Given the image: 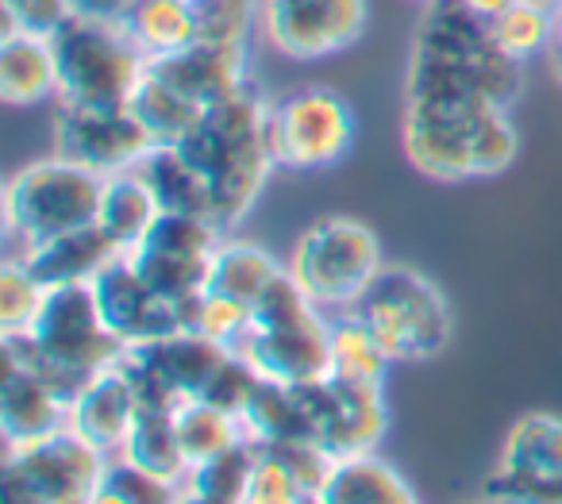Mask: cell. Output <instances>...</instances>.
<instances>
[{
	"label": "cell",
	"mask_w": 562,
	"mask_h": 504,
	"mask_svg": "<svg viewBox=\"0 0 562 504\" xmlns=\"http://www.w3.org/2000/svg\"><path fill=\"white\" fill-rule=\"evenodd\" d=\"M524 63L493 40L490 20L459 0H431L416 24L405 70V104H501L513 109Z\"/></svg>",
	"instance_id": "1"
},
{
	"label": "cell",
	"mask_w": 562,
	"mask_h": 504,
	"mask_svg": "<svg viewBox=\"0 0 562 504\" xmlns=\"http://www.w3.org/2000/svg\"><path fill=\"white\" fill-rule=\"evenodd\" d=\"M270 104L258 81H247L235 97L212 104L196 127L178 143L212 197V224L232 235L262 197L273 166Z\"/></svg>",
	"instance_id": "2"
},
{
	"label": "cell",
	"mask_w": 562,
	"mask_h": 504,
	"mask_svg": "<svg viewBox=\"0 0 562 504\" xmlns=\"http://www.w3.org/2000/svg\"><path fill=\"white\" fill-rule=\"evenodd\" d=\"M401 143L431 181L497 178L520 155V135L501 104H405Z\"/></svg>",
	"instance_id": "3"
},
{
	"label": "cell",
	"mask_w": 562,
	"mask_h": 504,
	"mask_svg": "<svg viewBox=\"0 0 562 504\" xmlns=\"http://www.w3.org/2000/svg\"><path fill=\"white\" fill-rule=\"evenodd\" d=\"M58 66V101L86 109H127L147 78L150 58L132 35L127 20L74 12L50 35Z\"/></svg>",
	"instance_id": "4"
},
{
	"label": "cell",
	"mask_w": 562,
	"mask_h": 504,
	"mask_svg": "<svg viewBox=\"0 0 562 504\" xmlns=\"http://www.w3.org/2000/svg\"><path fill=\"white\" fill-rule=\"evenodd\" d=\"M351 312L378 335L393 362L436 358L451 339V309L443 289L413 266H382Z\"/></svg>",
	"instance_id": "5"
},
{
	"label": "cell",
	"mask_w": 562,
	"mask_h": 504,
	"mask_svg": "<svg viewBox=\"0 0 562 504\" xmlns=\"http://www.w3.org/2000/svg\"><path fill=\"white\" fill-rule=\"evenodd\" d=\"M101 189L104 178L58 155L24 166L4 186V235L24 250L32 243L97 224Z\"/></svg>",
	"instance_id": "6"
},
{
	"label": "cell",
	"mask_w": 562,
	"mask_h": 504,
	"mask_svg": "<svg viewBox=\"0 0 562 504\" xmlns=\"http://www.w3.org/2000/svg\"><path fill=\"white\" fill-rule=\"evenodd\" d=\"M382 243L367 224L351 216H324L305 227L290 255V273L301 281L316 309L351 312L382 273Z\"/></svg>",
	"instance_id": "7"
},
{
	"label": "cell",
	"mask_w": 562,
	"mask_h": 504,
	"mask_svg": "<svg viewBox=\"0 0 562 504\" xmlns=\"http://www.w3.org/2000/svg\"><path fill=\"white\" fill-rule=\"evenodd\" d=\"M227 232H220L212 220L186 216V212H158L150 232L139 239V247L127 250L132 266L181 309L186 324L193 327V312L201 296L209 293V273L216 247Z\"/></svg>",
	"instance_id": "8"
},
{
	"label": "cell",
	"mask_w": 562,
	"mask_h": 504,
	"mask_svg": "<svg viewBox=\"0 0 562 504\" xmlns=\"http://www.w3.org/2000/svg\"><path fill=\"white\" fill-rule=\"evenodd\" d=\"M359 120L336 89L308 86L270 104V150L278 170H328L355 147Z\"/></svg>",
	"instance_id": "9"
},
{
	"label": "cell",
	"mask_w": 562,
	"mask_h": 504,
	"mask_svg": "<svg viewBox=\"0 0 562 504\" xmlns=\"http://www.w3.org/2000/svg\"><path fill=\"white\" fill-rule=\"evenodd\" d=\"M224 358L227 347H220L216 339L193 332V327H181L166 339L124 347L116 366L132 381L139 408L173 412L178 404L196 401L204 393V385Z\"/></svg>",
	"instance_id": "10"
},
{
	"label": "cell",
	"mask_w": 562,
	"mask_h": 504,
	"mask_svg": "<svg viewBox=\"0 0 562 504\" xmlns=\"http://www.w3.org/2000/svg\"><path fill=\"white\" fill-rule=\"evenodd\" d=\"M109 462L112 455L66 427L27 447H4V485L32 496V504H93Z\"/></svg>",
	"instance_id": "11"
},
{
	"label": "cell",
	"mask_w": 562,
	"mask_h": 504,
	"mask_svg": "<svg viewBox=\"0 0 562 504\" xmlns=\"http://www.w3.org/2000/svg\"><path fill=\"white\" fill-rule=\"evenodd\" d=\"M482 496L493 504H562V416L528 412L516 419Z\"/></svg>",
	"instance_id": "12"
},
{
	"label": "cell",
	"mask_w": 562,
	"mask_h": 504,
	"mask_svg": "<svg viewBox=\"0 0 562 504\" xmlns=\"http://www.w3.org/2000/svg\"><path fill=\"white\" fill-rule=\"evenodd\" d=\"M27 332L58 366L74 370L78 378H97L124 355V343L104 327L93 285L47 289V301Z\"/></svg>",
	"instance_id": "13"
},
{
	"label": "cell",
	"mask_w": 562,
	"mask_h": 504,
	"mask_svg": "<svg viewBox=\"0 0 562 504\" xmlns=\"http://www.w3.org/2000/svg\"><path fill=\"white\" fill-rule=\"evenodd\" d=\"M155 150L147 127L132 109H86L63 104L55 116V155L97 178H116Z\"/></svg>",
	"instance_id": "14"
},
{
	"label": "cell",
	"mask_w": 562,
	"mask_h": 504,
	"mask_svg": "<svg viewBox=\"0 0 562 504\" xmlns=\"http://www.w3.org/2000/svg\"><path fill=\"white\" fill-rule=\"evenodd\" d=\"M370 24V0H262V32L273 51L297 63L355 47Z\"/></svg>",
	"instance_id": "15"
},
{
	"label": "cell",
	"mask_w": 562,
	"mask_h": 504,
	"mask_svg": "<svg viewBox=\"0 0 562 504\" xmlns=\"http://www.w3.org/2000/svg\"><path fill=\"white\" fill-rule=\"evenodd\" d=\"M313 419V439L336 458L367 455L378 450L390 432V408H385V389L367 381L324 378L313 385H301Z\"/></svg>",
	"instance_id": "16"
},
{
	"label": "cell",
	"mask_w": 562,
	"mask_h": 504,
	"mask_svg": "<svg viewBox=\"0 0 562 504\" xmlns=\"http://www.w3.org/2000/svg\"><path fill=\"white\" fill-rule=\"evenodd\" d=\"M93 296H97V309H101L104 327H109L124 347L166 339V335L189 327L178 304L166 301V296L135 270L127 255L112 258V262L97 273Z\"/></svg>",
	"instance_id": "17"
},
{
	"label": "cell",
	"mask_w": 562,
	"mask_h": 504,
	"mask_svg": "<svg viewBox=\"0 0 562 504\" xmlns=\"http://www.w3.org/2000/svg\"><path fill=\"white\" fill-rule=\"evenodd\" d=\"M235 355H243L262 381L278 385H313L331 378V320L313 312L278 327H250Z\"/></svg>",
	"instance_id": "18"
},
{
	"label": "cell",
	"mask_w": 562,
	"mask_h": 504,
	"mask_svg": "<svg viewBox=\"0 0 562 504\" xmlns=\"http://www.w3.org/2000/svg\"><path fill=\"white\" fill-rule=\"evenodd\" d=\"M150 74L170 89H178L201 112L235 97L250 81L247 47H220V43H193L178 55L150 58Z\"/></svg>",
	"instance_id": "19"
},
{
	"label": "cell",
	"mask_w": 562,
	"mask_h": 504,
	"mask_svg": "<svg viewBox=\"0 0 562 504\" xmlns=\"http://www.w3.org/2000/svg\"><path fill=\"white\" fill-rule=\"evenodd\" d=\"M70 427V401L24 370L12 358H0V432L4 447L50 439Z\"/></svg>",
	"instance_id": "20"
},
{
	"label": "cell",
	"mask_w": 562,
	"mask_h": 504,
	"mask_svg": "<svg viewBox=\"0 0 562 504\" xmlns=\"http://www.w3.org/2000/svg\"><path fill=\"white\" fill-rule=\"evenodd\" d=\"M135 416H139V401L120 366H109L97 378H89L86 389L70 401V432L112 458L124 450Z\"/></svg>",
	"instance_id": "21"
},
{
	"label": "cell",
	"mask_w": 562,
	"mask_h": 504,
	"mask_svg": "<svg viewBox=\"0 0 562 504\" xmlns=\"http://www.w3.org/2000/svg\"><path fill=\"white\" fill-rule=\"evenodd\" d=\"M24 266L35 273L43 289H63V285H93V278L120 258L116 243L101 232L97 224L78 227V232L55 235V239L32 243L20 250Z\"/></svg>",
	"instance_id": "22"
},
{
	"label": "cell",
	"mask_w": 562,
	"mask_h": 504,
	"mask_svg": "<svg viewBox=\"0 0 562 504\" xmlns=\"http://www.w3.org/2000/svg\"><path fill=\"white\" fill-rule=\"evenodd\" d=\"M313 504H420L416 489L393 462H385L378 450L367 455H347L336 458L328 481Z\"/></svg>",
	"instance_id": "23"
},
{
	"label": "cell",
	"mask_w": 562,
	"mask_h": 504,
	"mask_svg": "<svg viewBox=\"0 0 562 504\" xmlns=\"http://www.w3.org/2000/svg\"><path fill=\"white\" fill-rule=\"evenodd\" d=\"M58 97V66L50 40L24 32L0 35V101L12 109H32Z\"/></svg>",
	"instance_id": "24"
},
{
	"label": "cell",
	"mask_w": 562,
	"mask_h": 504,
	"mask_svg": "<svg viewBox=\"0 0 562 504\" xmlns=\"http://www.w3.org/2000/svg\"><path fill=\"white\" fill-rule=\"evenodd\" d=\"M243 435L255 450H270L281 443H301L313 439V419H308V404L301 385H278V381H262L250 396V404L239 416ZM316 443V439H313Z\"/></svg>",
	"instance_id": "25"
},
{
	"label": "cell",
	"mask_w": 562,
	"mask_h": 504,
	"mask_svg": "<svg viewBox=\"0 0 562 504\" xmlns=\"http://www.w3.org/2000/svg\"><path fill=\"white\" fill-rule=\"evenodd\" d=\"M162 204L150 193V186L143 181L139 170L116 173V178H104L101 189V209H97V227L116 243L120 255L139 247V239L150 232V224L158 220Z\"/></svg>",
	"instance_id": "26"
},
{
	"label": "cell",
	"mask_w": 562,
	"mask_h": 504,
	"mask_svg": "<svg viewBox=\"0 0 562 504\" xmlns=\"http://www.w3.org/2000/svg\"><path fill=\"white\" fill-rule=\"evenodd\" d=\"M285 270H290V266H281L266 247L224 235V243L216 247V258H212L209 289L247 304V309H255L258 296H262Z\"/></svg>",
	"instance_id": "27"
},
{
	"label": "cell",
	"mask_w": 562,
	"mask_h": 504,
	"mask_svg": "<svg viewBox=\"0 0 562 504\" xmlns=\"http://www.w3.org/2000/svg\"><path fill=\"white\" fill-rule=\"evenodd\" d=\"M135 170L143 173L150 193L158 197L162 212H186V216L212 220L209 186H204V178L193 170V163L178 147H155Z\"/></svg>",
	"instance_id": "28"
},
{
	"label": "cell",
	"mask_w": 562,
	"mask_h": 504,
	"mask_svg": "<svg viewBox=\"0 0 562 504\" xmlns=\"http://www.w3.org/2000/svg\"><path fill=\"white\" fill-rule=\"evenodd\" d=\"M116 458H124V462L139 466V470L155 473L162 481H173V485H181L189 473L173 412H158V408H139L132 432H127L124 450Z\"/></svg>",
	"instance_id": "29"
},
{
	"label": "cell",
	"mask_w": 562,
	"mask_h": 504,
	"mask_svg": "<svg viewBox=\"0 0 562 504\" xmlns=\"http://www.w3.org/2000/svg\"><path fill=\"white\" fill-rule=\"evenodd\" d=\"M127 27L147 51V58L178 55L201 40L196 9L189 0H135V9L127 12Z\"/></svg>",
	"instance_id": "30"
},
{
	"label": "cell",
	"mask_w": 562,
	"mask_h": 504,
	"mask_svg": "<svg viewBox=\"0 0 562 504\" xmlns=\"http://www.w3.org/2000/svg\"><path fill=\"white\" fill-rule=\"evenodd\" d=\"M393 358L378 343V335L362 324L355 312H336L331 316V373L344 381H367V385H385Z\"/></svg>",
	"instance_id": "31"
},
{
	"label": "cell",
	"mask_w": 562,
	"mask_h": 504,
	"mask_svg": "<svg viewBox=\"0 0 562 504\" xmlns=\"http://www.w3.org/2000/svg\"><path fill=\"white\" fill-rule=\"evenodd\" d=\"M127 109L135 112V120H139L143 127H147V135L155 139V147H178V143L196 127V120L204 116L196 104H189L178 89H170L166 81H158L150 70H147V78L139 81V89H135V97H132Z\"/></svg>",
	"instance_id": "32"
},
{
	"label": "cell",
	"mask_w": 562,
	"mask_h": 504,
	"mask_svg": "<svg viewBox=\"0 0 562 504\" xmlns=\"http://www.w3.org/2000/svg\"><path fill=\"white\" fill-rule=\"evenodd\" d=\"M173 424H178V439H181V450H186L189 466L209 462V458L247 443L239 416H232V412L216 408V404H209V401L178 404V408H173Z\"/></svg>",
	"instance_id": "33"
},
{
	"label": "cell",
	"mask_w": 562,
	"mask_h": 504,
	"mask_svg": "<svg viewBox=\"0 0 562 504\" xmlns=\"http://www.w3.org/2000/svg\"><path fill=\"white\" fill-rule=\"evenodd\" d=\"M554 24H559V12L543 9V4H528V0H520V4H513V9H505L501 16L490 20L493 40L516 63H528L531 55L551 51Z\"/></svg>",
	"instance_id": "34"
},
{
	"label": "cell",
	"mask_w": 562,
	"mask_h": 504,
	"mask_svg": "<svg viewBox=\"0 0 562 504\" xmlns=\"http://www.w3.org/2000/svg\"><path fill=\"white\" fill-rule=\"evenodd\" d=\"M255 455L258 450L250 447V443H239V447L224 450V455L209 458V462L189 466V473H186L181 485L193 489V493L212 496V501L243 504L247 485H250V470H255Z\"/></svg>",
	"instance_id": "35"
},
{
	"label": "cell",
	"mask_w": 562,
	"mask_h": 504,
	"mask_svg": "<svg viewBox=\"0 0 562 504\" xmlns=\"http://www.w3.org/2000/svg\"><path fill=\"white\" fill-rule=\"evenodd\" d=\"M196 9V43L247 47L255 24H262V0H201Z\"/></svg>",
	"instance_id": "36"
},
{
	"label": "cell",
	"mask_w": 562,
	"mask_h": 504,
	"mask_svg": "<svg viewBox=\"0 0 562 504\" xmlns=\"http://www.w3.org/2000/svg\"><path fill=\"white\" fill-rule=\"evenodd\" d=\"M47 289L35 281L20 255H9L0 266V332H27L40 316Z\"/></svg>",
	"instance_id": "37"
},
{
	"label": "cell",
	"mask_w": 562,
	"mask_h": 504,
	"mask_svg": "<svg viewBox=\"0 0 562 504\" xmlns=\"http://www.w3.org/2000/svg\"><path fill=\"white\" fill-rule=\"evenodd\" d=\"M258 385H262V378H258L255 366L243 355H235V350H227V358L220 362V370L212 373L209 385H204V393L196 396V401H209V404H216V408L232 412V416H243V408L250 404Z\"/></svg>",
	"instance_id": "38"
},
{
	"label": "cell",
	"mask_w": 562,
	"mask_h": 504,
	"mask_svg": "<svg viewBox=\"0 0 562 504\" xmlns=\"http://www.w3.org/2000/svg\"><path fill=\"white\" fill-rule=\"evenodd\" d=\"M193 332L209 335V339H216L220 347L235 350L239 347V339L250 332V309L239 301H232V296L224 293H204L201 304H196L193 312Z\"/></svg>",
	"instance_id": "39"
},
{
	"label": "cell",
	"mask_w": 562,
	"mask_h": 504,
	"mask_svg": "<svg viewBox=\"0 0 562 504\" xmlns=\"http://www.w3.org/2000/svg\"><path fill=\"white\" fill-rule=\"evenodd\" d=\"M243 504H313V496L301 489V481L270 450H258Z\"/></svg>",
	"instance_id": "40"
},
{
	"label": "cell",
	"mask_w": 562,
	"mask_h": 504,
	"mask_svg": "<svg viewBox=\"0 0 562 504\" xmlns=\"http://www.w3.org/2000/svg\"><path fill=\"white\" fill-rule=\"evenodd\" d=\"M0 9H4V32L50 40L74 16V0H0Z\"/></svg>",
	"instance_id": "41"
},
{
	"label": "cell",
	"mask_w": 562,
	"mask_h": 504,
	"mask_svg": "<svg viewBox=\"0 0 562 504\" xmlns=\"http://www.w3.org/2000/svg\"><path fill=\"white\" fill-rule=\"evenodd\" d=\"M270 455L301 481V489H305L308 496L321 493V485L328 481L331 466H336V455H331V450H324L321 443H313V439L281 443V447H270Z\"/></svg>",
	"instance_id": "42"
},
{
	"label": "cell",
	"mask_w": 562,
	"mask_h": 504,
	"mask_svg": "<svg viewBox=\"0 0 562 504\" xmlns=\"http://www.w3.org/2000/svg\"><path fill=\"white\" fill-rule=\"evenodd\" d=\"M132 9H135V0H74V12L104 16V20H127Z\"/></svg>",
	"instance_id": "43"
},
{
	"label": "cell",
	"mask_w": 562,
	"mask_h": 504,
	"mask_svg": "<svg viewBox=\"0 0 562 504\" xmlns=\"http://www.w3.org/2000/svg\"><path fill=\"white\" fill-rule=\"evenodd\" d=\"M459 4H467L474 16L493 20V16H501L505 9H513V4H520V0H459Z\"/></svg>",
	"instance_id": "44"
},
{
	"label": "cell",
	"mask_w": 562,
	"mask_h": 504,
	"mask_svg": "<svg viewBox=\"0 0 562 504\" xmlns=\"http://www.w3.org/2000/svg\"><path fill=\"white\" fill-rule=\"evenodd\" d=\"M551 70H554V78L562 81V9H559V24H554V43H551Z\"/></svg>",
	"instance_id": "45"
},
{
	"label": "cell",
	"mask_w": 562,
	"mask_h": 504,
	"mask_svg": "<svg viewBox=\"0 0 562 504\" xmlns=\"http://www.w3.org/2000/svg\"><path fill=\"white\" fill-rule=\"evenodd\" d=\"M93 504H132V501H127V496H124V493H120V489H116V485H109V481H104V485H101V489H97Z\"/></svg>",
	"instance_id": "46"
},
{
	"label": "cell",
	"mask_w": 562,
	"mask_h": 504,
	"mask_svg": "<svg viewBox=\"0 0 562 504\" xmlns=\"http://www.w3.org/2000/svg\"><path fill=\"white\" fill-rule=\"evenodd\" d=\"M173 504H224V501H212V496H204V493H193V489L178 485V501H173Z\"/></svg>",
	"instance_id": "47"
},
{
	"label": "cell",
	"mask_w": 562,
	"mask_h": 504,
	"mask_svg": "<svg viewBox=\"0 0 562 504\" xmlns=\"http://www.w3.org/2000/svg\"><path fill=\"white\" fill-rule=\"evenodd\" d=\"M528 4H543V9H551V12L562 9V0H528Z\"/></svg>",
	"instance_id": "48"
},
{
	"label": "cell",
	"mask_w": 562,
	"mask_h": 504,
	"mask_svg": "<svg viewBox=\"0 0 562 504\" xmlns=\"http://www.w3.org/2000/svg\"><path fill=\"white\" fill-rule=\"evenodd\" d=\"M470 504H493V501H485V496H477V501H470Z\"/></svg>",
	"instance_id": "49"
},
{
	"label": "cell",
	"mask_w": 562,
	"mask_h": 504,
	"mask_svg": "<svg viewBox=\"0 0 562 504\" xmlns=\"http://www.w3.org/2000/svg\"><path fill=\"white\" fill-rule=\"evenodd\" d=\"M189 4H201V0H189Z\"/></svg>",
	"instance_id": "50"
},
{
	"label": "cell",
	"mask_w": 562,
	"mask_h": 504,
	"mask_svg": "<svg viewBox=\"0 0 562 504\" xmlns=\"http://www.w3.org/2000/svg\"><path fill=\"white\" fill-rule=\"evenodd\" d=\"M424 4H431V0H424Z\"/></svg>",
	"instance_id": "51"
}]
</instances>
